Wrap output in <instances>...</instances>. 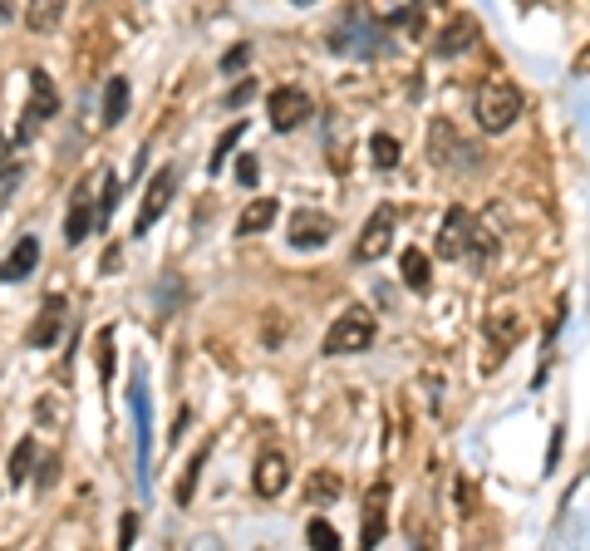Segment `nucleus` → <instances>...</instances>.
Segmentation results:
<instances>
[{
	"mask_svg": "<svg viewBox=\"0 0 590 551\" xmlns=\"http://www.w3.org/2000/svg\"><path fill=\"white\" fill-rule=\"evenodd\" d=\"M275 212H281V207H275V197H256L251 207H246L241 216H236V236H251V232H266V226L275 222Z\"/></svg>",
	"mask_w": 590,
	"mask_h": 551,
	"instance_id": "obj_15",
	"label": "nucleus"
},
{
	"mask_svg": "<svg viewBox=\"0 0 590 551\" xmlns=\"http://www.w3.org/2000/svg\"><path fill=\"white\" fill-rule=\"evenodd\" d=\"M334 236V222L324 212H315V207H300V212L291 216V246H300V251H315V246H324Z\"/></svg>",
	"mask_w": 590,
	"mask_h": 551,
	"instance_id": "obj_9",
	"label": "nucleus"
},
{
	"mask_svg": "<svg viewBox=\"0 0 590 551\" xmlns=\"http://www.w3.org/2000/svg\"><path fill=\"white\" fill-rule=\"evenodd\" d=\"M94 226H98V202H94V183H88V177H84V183L74 187V197H69L64 242H69V246H79L88 232H94Z\"/></svg>",
	"mask_w": 590,
	"mask_h": 551,
	"instance_id": "obj_7",
	"label": "nucleus"
},
{
	"mask_svg": "<svg viewBox=\"0 0 590 551\" xmlns=\"http://www.w3.org/2000/svg\"><path fill=\"white\" fill-rule=\"evenodd\" d=\"M340 492H344V482H340V472H330V468L310 472V482H305V497L310 502H334Z\"/></svg>",
	"mask_w": 590,
	"mask_h": 551,
	"instance_id": "obj_18",
	"label": "nucleus"
},
{
	"mask_svg": "<svg viewBox=\"0 0 590 551\" xmlns=\"http://www.w3.org/2000/svg\"><path fill=\"white\" fill-rule=\"evenodd\" d=\"M438 256H442V261H468V256L487 261V256H497V242H492V236L472 222V212L452 207V212L438 222Z\"/></svg>",
	"mask_w": 590,
	"mask_h": 551,
	"instance_id": "obj_1",
	"label": "nucleus"
},
{
	"mask_svg": "<svg viewBox=\"0 0 590 551\" xmlns=\"http://www.w3.org/2000/svg\"><path fill=\"white\" fill-rule=\"evenodd\" d=\"M310 94H305L300 84H275L271 98H266V118H271L275 133H291V128H300L305 118H310Z\"/></svg>",
	"mask_w": 590,
	"mask_h": 551,
	"instance_id": "obj_4",
	"label": "nucleus"
},
{
	"mask_svg": "<svg viewBox=\"0 0 590 551\" xmlns=\"http://www.w3.org/2000/svg\"><path fill=\"white\" fill-rule=\"evenodd\" d=\"M246 98H251V84H241V89H232V94H226V104H246Z\"/></svg>",
	"mask_w": 590,
	"mask_h": 551,
	"instance_id": "obj_30",
	"label": "nucleus"
},
{
	"mask_svg": "<svg viewBox=\"0 0 590 551\" xmlns=\"http://www.w3.org/2000/svg\"><path fill=\"white\" fill-rule=\"evenodd\" d=\"M305 541H310V551H344V541H340V531L330 527L324 517H315L310 527H305Z\"/></svg>",
	"mask_w": 590,
	"mask_h": 551,
	"instance_id": "obj_21",
	"label": "nucleus"
},
{
	"mask_svg": "<svg viewBox=\"0 0 590 551\" xmlns=\"http://www.w3.org/2000/svg\"><path fill=\"white\" fill-rule=\"evenodd\" d=\"M236 163H241V167H236V183H241V187H251L256 177H261V163H256V157H236Z\"/></svg>",
	"mask_w": 590,
	"mask_h": 551,
	"instance_id": "obj_25",
	"label": "nucleus"
},
{
	"mask_svg": "<svg viewBox=\"0 0 590 551\" xmlns=\"http://www.w3.org/2000/svg\"><path fill=\"white\" fill-rule=\"evenodd\" d=\"M256 497H281L285 488H291V462H285V453L266 448L261 458H256V478H251Z\"/></svg>",
	"mask_w": 590,
	"mask_h": 551,
	"instance_id": "obj_8",
	"label": "nucleus"
},
{
	"mask_svg": "<svg viewBox=\"0 0 590 551\" xmlns=\"http://www.w3.org/2000/svg\"><path fill=\"white\" fill-rule=\"evenodd\" d=\"M399 271H403V285H409V291H428L433 285V266H428V256L423 251H403Z\"/></svg>",
	"mask_w": 590,
	"mask_h": 551,
	"instance_id": "obj_17",
	"label": "nucleus"
},
{
	"mask_svg": "<svg viewBox=\"0 0 590 551\" xmlns=\"http://www.w3.org/2000/svg\"><path fill=\"white\" fill-rule=\"evenodd\" d=\"M128 114V79H108L104 84V128H118Z\"/></svg>",
	"mask_w": 590,
	"mask_h": 551,
	"instance_id": "obj_16",
	"label": "nucleus"
},
{
	"mask_svg": "<svg viewBox=\"0 0 590 551\" xmlns=\"http://www.w3.org/2000/svg\"><path fill=\"white\" fill-rule=\"evenodd\" d=\"M187 551H222V541H216V537H197Z\"/></svg>",
	"mask_w": 590,
	"mask_h": 551,
	"instance_id": "obj_29",
	"label": "nucleus"
},
{
	"mask_svg": "<svg viewBox=\"0 0 590 551\" xmlns=\"http://www.w3.org/2000/svg\"><path fill=\"white\" fill-rule=\"evenodd\" d=\"M389 482H379V488L369 492V502H364V537H359V551H374L384 541V527H389Z\"/></svg>",
	"mask_w": 590,
	"mask_h": 551,
	"instance_id": "obj_12",
	"label": "nucleus"
},
{
	"mask_svg": "<svg viewBox=\"0 0 590 551\" xmlns=\"http://www.w3.org/2000/svg\"><path fill=\"white\" fill-rule=\"evenodd\" d=\"M399 153H403V148L393 143L389 133H374V138H369V163L379 167V173H389V167H399Z\"/></svg>",
	"mask_w": 590,
	"mask_h": 551,
	"instance_id": "obj_20",
	"label": "nucleus"
},
{
	"mask_svg": "<svg viewBox=\"0 0 590 551\" xmlns=\"http://www.w3.org/2000/svg\"><path fill=\"white\" fill-rule=\"evenodd\" d=\"M246 55H251V49H246V45H236V49H232V55H226V59H222V69H241V65H246Z\"/></svg>",
	"mask_w": 590,
	"mask_h": 551,
	"instance_id": "obj_28",
	"label": "nucleus"
},
{
	"mask_svg": "<svg viewBox=\"0 0 590 551\" xmlns=\"http://www.w3.org/2000/svg\"><path fill=\"white\" fill-rule=\"evenodd\" d=\"M206 453H212V448H197V453H192V462H187L182 482H177V502H192V492H197V472H202Z\"/></svg>",
	"mask_w": 590,
	"mask_h": 551,
	"instance_id": "obj_23",
	"label": "nucleus"
},
{
	"mask_svg": "<svg viewBox=\"0 0 590 551\" xmlns=\"http://www.w3.org/2000/svg\"><path fill=\"white\" fill-rule=\"evenodd\" d=\"M389 246H393V207H379V212H374L369 222H364L354 256H359V261H374V256H384Z\"/></svg>",
	"mask_w": 590,
	"mask_h": 551,
	"instance_id": "obj_10",
	"label": "nucleus"
},
{
	"mask_svg": "<svg viewBox=\"0 0 590 551\" xmlns=\"http://www.w3.org/2000/svg\"><path fill=\"white\" fill-rule=\"evenodd\" d=\"M241 133H246V124H232V128H226V133H222V143L212 148V163H206V167H212V173H222V167H226V153H232V148L241 143Z\"/></svg>",
	"mask_w": 590,
	"mask_h": 551,
	"instance_id": "obj_24",
	"label": "nucleus"
},
{
	"mask_svg": "<svg viewBox=\"0 0 590 551\" xmlns=\"http://www.w3.org/2000/svg\"><path fill=\"white\" fill-rule=\"evenodd\" d=\"M59 20H64V5H59V0H35V5L25 10V25L30 30H55Z\"/></svg>",
	"mask_w": 590,
	"mask_h": 551,
	"instance_id": "obj_19",
	"label": "nucleus"
},
{
	"mask_svg": "<svg viewBox=\"0 0 590 551\" xmlns=\"http://www.w3.org/2000/svg\"><path fill=\"white\" fill-rule=\"evenodd\" d=\"M477 45V20L472 15H452V25H442V35H438V55L442 59H452V55H468V49Z\"/></svg>",
	"mask_w": 590,
	"mask_h": 551,
	"instance_id": "obj_13",
	"label": "nucleus"
},
{
	"mask_svg": "<svg viewBox=\"0 0 590 551\" xmlns=\"http://www.w3.org/2000/svg\"><path fill=\"white\" fill-rule=\"evenodd\" d=\"M55 114H59V94H55V84H49L45 69H35V74H30V104H25V118H20V133L25 138L39 133Z\"/></svg>",
	"mask_w": 590,
	"mask_h": 551,
	"instance_id": "obj_6",
	"label": "nucleus"
},
{
	"mask_svg": "<svg viewBox=\"0 0 590 551\" xmlns=\"http://www.w3.org/2000/svg\"><path fill=\"white\" fill-rule=\"evenodd\" d=\"M133 527H138V517H133V512H123V531H118V551H128V541H133Z\"/></svg>",
	"mask_w": 590,
	"mask_h": 551,
	"instance_id": "obj_27",
	"label": "nucleus"
},
{
	"mask_svg": "<svg viewBox=\"0 0 590 551\" xmlns=\"http://www.w3.org/2000/svg\"><path fill=\"white\" fill-rule=\"evenodd\" d=\"M374 335H379V325H374L369 305H350V310L330 325V335H324V354H359L374 344Z\"/></svg>",
	"mask_w": 590,
	"mask_h": 551,
	"instance_id": "obj_3",
	"label": "nucleus"
},
{
	"mask_svg": "<svg viewBox=\"0 0 590 551\" xmlns=\"http://www.w3.org/2000/svg\"><path fill=\"white\" fill-rule=\"evenodd\" d=\"M173 192H177V167H157L153 183H148V192H143V207H138V216H133V236H143L148 226L173 207Z\"/></svg>",
	"mask_w": 590,
	"mask_h": 551,
	"instance_id": "obj_5",
	"label": "nucleus"
},
{
	"mask_svg": "<svg viewBox=\"0 0 590 551\" xmlns=\"http://www.w3.org/2000/svg\"><path fill=\"white\" fill-rule=\"evenodd\" d=\"M35 266H39V242H35V236H20V246L5 256V261H0V281H25Z\"/></svg>",
	"mask_w": 590,
	"mask_h": 551,
	"instance_id": "obj_14",
	"label": "nucleus"
},
{
	"mask_svg": "<svg viewBox=\"0 0 590 551\" xmlns=\"http://www.w3.org/2000/svg\"><path fill=\"white\" fill-rule=\"evenodd\" d=\"M472 118H477L482 133H507L521 118V89L507 84V79H487L472 94Z\"/></svg>",
	"mask_w": 590,
	"mask_h": 551,
	"instance_id": "obj_2",
	"label": "nucleus"
},
{
	"mask_svg": "<svg viewBox=\"0 0 590 551\" xmlns=\"http://www.w3.org/2000/svg\"><path fill=\"white\" fill-rule=\"evenodd\" d=\"M30 462H35V438H25L15 453H10V482H15V488L30 478Z\"/></svg>",
	"mask_w": 590,
	"mask_h": 551,
	"instance_id": "obj_22",
	"label": "nucleus"
},
{
	"mask_svg": "<svg viewBox=\"0 0 590 551\" xmlns=\"http://www.w3.org/2000/svg\"><path fill=\"white\" fill-rule=\"evenodd\" d=\"M64 295H45V305H39V315H35V325H30V344L35 350H45V344H55L59 340V330H64Z\"/></svg>",
	"mask_w": 590,
	"mask_h": 551,
	"instance_id": "obj_11",
	"label": "nucleus"
},
{
	"mask_svg": "<svg viewBox=\"0 0 590 551\" xmlns=\"http://www.w3.org/2000/svg\"><path fill=\"white\" fill-rule=\"evenodd\" d=\"M15 167H20V157L10 153V138H0V183H5V177L15 173Z\"/></svg>",
	"mask_w": 590,
	"mask_h": 551,
	"instance_id": "obj_26",
	"label": "nucleus"
}]
</instances>
